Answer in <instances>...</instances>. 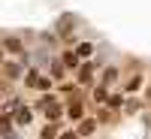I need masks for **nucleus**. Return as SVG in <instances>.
<instances>
[{"label": "nucleus", "mask_w": 151, "mask_h": 139, "mask_svg": "<svg viewBox=\"0 0 151 139\" xmlns=\"http://www.w3.org/2000/svg\"><path fill=\"white\" fill-rule=\"evenodd\" d=\"M45 118L52 121V124H55V121L60 118V106L55 103V100H45Z\"/></svg>", "instance_id": "1"}, {"label": "nucleus", "mask_w": 151, "mask_h": 139, "mask_svg": "<svg viewBox=\"0 0 151 139\" xmlns=\"http://www.w3.org/2000/svg\"><path fill=\"white\" fill-rule=\"evenodd\" d=\"M67 115H70L73 121H82V115H85V109H82V103H73V106L67 109Z\"/></svg>", "instance_id": "2"}, {"label": "nucleus", "mask_w": 151, "mask_h": 139, "mask_svg": "<svg viewBox=\"0 0 151 139\" xmlns=\"http://www.w3.org/2000/svg\"><path fill=\"white\" fill-rule=\"evenodd\" d=\"M64 67L76 70V67H79V55H76V52H67V55H64Z\"/></svg>", "instance_id": "3"}, {"label": "nucleus", "mask_w": 151, "mask_h": 139, "mask_svg": "<svg viewBox=\"0 0 151 139\" xmlns=\"http://www.w3.org/2000/svg\"><path fill=\"white\" fill-rule=\"evenodd\" d=\"M91 52H94L91 42H79V48H76V55H79V58H91Z\"/></svg>", "instance_id": "4"}, {"label": "nucleus", "mask_w": 151, "mask_h": 139, "mask_svg": "<svg viewBox=\"0 0 151 139\" xmlns=\"http://www.w3.org/2000/svg\"><path fill=\"white\" fill-rule=\"evenodd\" d=\"M15 121H18V124H27V121H30V109H27V106H21V109L15 112Z\"/></svg>", "instance_id": "5"}, {"label": "nucleus", "mask_w": 151, "mask_h": 139, "mask_svg": "<svg viewBox=\"0 0 151 139\" xmlns=\"http://www.w3.org/2000/svg\"><path fill=\"white\" fill-rule=\"evenodd\" d=\"M94 127H97L94 121H82V127H79V136H88V133H91Z\"/></svg>", "instance_id": "6"}, {"label": "nucleus", "mask_w": 151, "mask_h": 139, "mask_svg": "<svg viewBox=\"0 0 151 139\" xmlns=\"http://www.w3.org/2000/svg\"><path fill=\"white\" fill-rule=\"evenodd\" d=\"M91 70H94L91 64H85V67H82V73H79V79H82V82H88V79H91Z\"/></svg>", "instance_id": "7"}, {"label": "nucleus", "mask_w": 151, "mask_h": 139, "mask_svg": "<svg viewBox=\"0 0 151 139\" xmlns=\"http://www.w3.org/2000/svg\"><path fill=\"white\" fill-rule=\"evenodd\" d=\"M106 97H109V94H106V88H97V91H94V100H97V103H103Z\"/></svg>", "instance_id": "8"}, {"label": "nucleus", "mask_w": 151, "mask_h": 139, "mask_svg": "<svg viewBox=\"0 0 151 139\" xmlns=\"http://www.w3.org/2000/svg\"><path fill=\"white\" fill-rule=\"evenodd\" d=\"M33 88H36V91H45V88H52V82H48V79H36Z\"/></svg>", "instance_id": "9"}, {"label": "nucleus", "mask_w": 151, "mask_h": 139, "mask_svg": "<svg viewBox=\"0 0 151 139\" xmlns=\"http://www.w3.org/2000/svg\"><path fill=\"white\" fill-rule=\"evenodd\" d=\"M6 48H9V52H21V42L18 40H6Z\"/></svg>", "instance_id": "10"}, {"label": "nucleus", "mask_w": 151, "mask_h": 139, "mask_svg": "<svg viewBox=\"0 0 151 139\" xmlns=\"http://www.w3.org/2000/svg\"><path fill=\"white\" fill-rule=\"evenodd\" d=\"M42 139H55V124H48V127L42 130Z\"/></svg>", "instance_id": "11"}, {"label": "nucleus", "mask_w": 151, "mask_h": 139, "mask_svg": "<svg viewBox=\"0 0 151 139\" xmlns=\"http://www.w3.org/2000/svg\"><path fill=\"white\" fill-rule=\"evenodd\" d=\"M139 82H142L139 76H136V79H130V85H127V91H136V88H139Z\"/></svg>", "instance_id": "12"}, {"label": "nucleus", "mask_w": 151, "mask_h": 139, "mask_svg": "<svg viewBox=\"0 0 151 139\" xmlns=\"http://www.w3.org/2000/svg\"><path fill=\"white\" fill-rule=\"evenodd\" d=\"M0 64H3V48H0Z\"/></svg>", "instance_id": "13"}]
</instances>
